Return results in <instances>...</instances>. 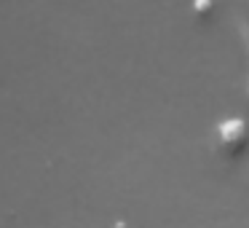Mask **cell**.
Instances as JSON below:
<instances>
[{
  "instance_id": "3",
  "label": "cell",
  "mask_w": 249,
  "mask_h": 228,
  "mask_svg": "<svg viewBox=\"0 0 249 228\" xmlns=\"http://www.w3.org/2000/svg\"><path fill=\"white\" fill-rule=\"evenodd\" d=\"M241 38L247 43V57H249V24H244V22H241ZM247 92H249V86H247Z\"/></svg>"
},
{
  "instance_id": "2",
  "label": "cell",
  "mask_w": 249,
  "mask_h": 228,
  "mask_svg": "<svg viewBox=\"0 0 249 228\" xmlns=\"http://www.w3.org/2000/svg\"><path fill=\"white\" fill-rule=\"evenodd\" d=\"M193 11H196V17L209 19L212 11H214V3H212V0H193Z\"/></svg>"
},
{
  "instance_id": "1",
  "label": "cell",
  "mask_w": 249,
  "mask_h": 228,
  "mask_svg": "<svg viewBox=\"0 0 249 228\" xmlns=\"http://www.w3.org/2000/svg\"><path fill=\"white\" fill-rule=\"evenodd\" d=\"M249 142V124L244 118H225L217 124V145L225 156H238Z\"/></svg>"
}]
</instances>
